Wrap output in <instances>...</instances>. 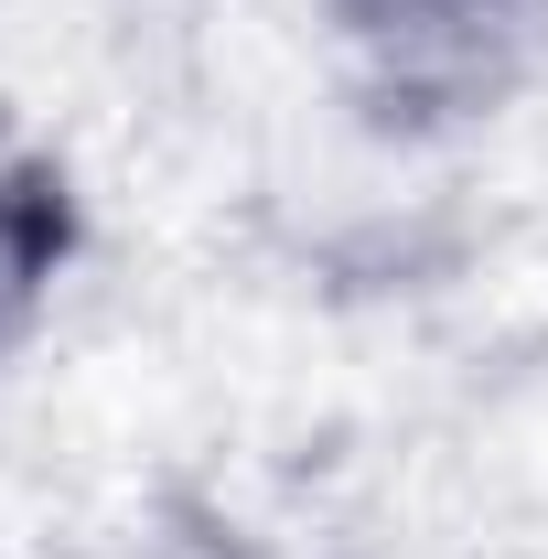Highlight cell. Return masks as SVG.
<instances>
[{
	"mask_svg": "<svg viewBox=\"0 0 548 559\" xmlns=\"http://www.w3.org/2000/svg\"><path fill=\"white\" fill-rule=\"evenodd\" d=\"M323 22L398 108H484L548 55V0H323Z\"/></svg>",
	"mask_w": 548,
	"mask_h": 559,
	"instance_id": "6da1fadb",
	"label": "cell"
},
{
	"mask_svg": "<svg viewBox=\"0 0 548 559\" xmlns=\"http://www.w3.org/2000/svg\"><path fill=\"white\" fill-rule=\"evenodd\" d=\"M75 270V194L44 151H0V366L44 334Z\"/></svg>",
	"mask_w": 548,
	"mask_h": 559,
	"instance_id": "7a4b0ae2",
	"label": "cell"
}]
</instances>
